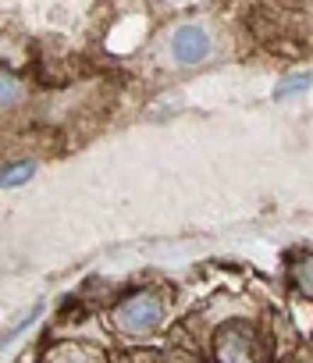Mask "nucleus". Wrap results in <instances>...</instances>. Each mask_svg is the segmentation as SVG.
<instances>
[{"label":"nucleus","mask_w":313,"mask_h":363,"mask_svg":"<svg viewBox=\"0 0 313 363\" xmlns=\"http://www.w3.org/2000/svg\"><path fill=\"white\" fill-rule=\"evenodd\" d=\"M161 317H164V299L156 292H135L114 310V324L132 338L149 335L156 324H161Z\"/></svg>","instance_id":"obj_1"},{"label":"nucleus","mask_w":313,"mask_h":363,"mask_svg":"<svg viewBox=\"0 0 313 363\" xmlns=\"http://www.w3.org/2000/svg\"><path fill=\"white\" fill-rule=\"evenodd\" d=\"M217 359L221 363H263V345L249 328H224L217 335Z\"/></svg>","instance_id":"obj_2"},{"label":"nucleus","mask_w":313,"mask_h":363,"mask_svg":"<svg viewBox=\"0 0 313 363\" xmlns=\"http://www.w3.org/2000/svg\"><path fill=\"white\" fill-rule=\"evenodd\" d=\"M171 50H175V57H178V61L196 65L200 57H207V50H210V36H207L200 26H186V29H178V33H175Z\"/></svg>","instance_id":"obj_3"},{"label":"nucleus","mask_w":313,"mask_h":363,"mask_svg":"<svg viewBox=\"0 0 313 363\" xmlns=\"http://www.w3.org/2000/svg\"><path fill=\"white\" fill-rule=\"evenodd\" d=\"M292 278H295V285H299V292H306V296H313V257H306V260H299V264H295V271H292Z\"/></svg>","instance_id":"obj_4"},{"label":"nucleus","mask_w":313,"mask_h":363,"mask_svg":"<svg viewBox=\"0 0 313 363\" xmlns=\"http://www.w3.org/2000/svg\"><path fill=\"white\" fill-rule=\"evenodd\" d=\"M33 174V164H18V167H8L4 174V186H18V182H25Z\"/></svg>","instance_id":"obj_5"},{"label":"nucleus","mask_w":313,"mask_h":363,"mask_svg":"<svg viewBox=\"0 0 313 363\" xmlns=\"http://www.w3.org/2000/svg\"><path fill=\"white\" fill-rule=\"evenodd\" d=\"M302 86H306V79H302V75H299V79H288V82H281V86H278V96H292V93H295V89H302Z\"/></svg>","instance_id":"obj_6"},{"label":"nucleus","mask_w":313,"mask_h":363,"mask_svg":"<svg viewBox=\"0 0 313 363\" xmlns=\"http://www.w3.org/2000/svg\"><path fill=\"white\" fill-rule=\"evenodd\" d=\"M57 363H86V359H79V352H64Z\"/></svg>","instance_id":"obj_7"}]
</instances>
